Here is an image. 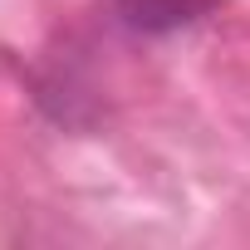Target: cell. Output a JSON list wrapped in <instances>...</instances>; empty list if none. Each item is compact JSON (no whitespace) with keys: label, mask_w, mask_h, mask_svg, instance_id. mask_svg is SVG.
I'll use <instances>...</instances> for the list:
<instances>
[{"label":"cell","mask_w":250,"mask_h":250,"mask_svg":"<svg viewBox=\"0 0 250 250\" xmlns=\"http://www.w3.org/2000/svg\"><path fill=\"white\" fill-rule=\"evenodd\" d=\"M113 15L138 35H172L211 15V0H118Z\"/></svg>","instance_id":"1"}]
</instances>
